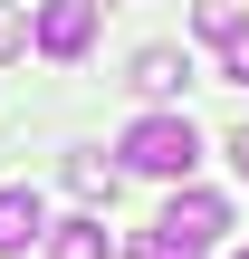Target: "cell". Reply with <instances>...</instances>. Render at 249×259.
Here are the masks:
<instances>
[{
  "label": "cell",
  "instance_id": "6da1fadb",
  "mask_svg": "<svg viewBox=\"0 0 249 259\" xmlns=\"http://www.w3.org/2000/svg\"><path fill=\"white\" fill-rule=\"evenodd\" d=\"M221 231H230V202L202 192V183H182V192L154 211V231L125 240V259H211V250H221Z\"/></svg>",
  "mask_w": 249,
  "mask_h": 259
},
{
  "label": "cell",
  "instance_id": "7a4b0ae2",
  "mask_svg": "<svg viewBox=\"0 0 249 259\" xmlns=\"http://www.w3.org/2000/svg\"><path fill=\"white\" fill-rule=\"evenodd\" d=\"M192 163H202V135H192V115L154 106V115H134V125H125V173H154V183H192Z\"/></svg>",
  "mask_w": 249,
  "mask_h": 259
},
{
  "label": "cell",
  "instance_id": "3957f363",
  "mask_svg": "<svg viewBox=\"0 0 249 259\" xmlns=\"http://www.w3.org/2000/svg\"><path fill=\"white\" fill-rule=\"evenodd\" d=\"M96 10H106V0H48V10L29 19V38H38L48 58H86V48H96Z\"/></svg>",
  "mask_w": 249,
  "mask_h": 259
},
{
  "label": "cell",
  "instance_id": "277c9868",
  "mask_svg": "<svg viewBox=\"0 0 249 259\" xmlns=\"http://www.w3.org/2000/svg\"><path fill=\"white\" fill-rule=\"evenodd\" d=\"M38 240H48V202H38L29 183H10V192H0V259H29Z\"/></svg>",
  "mask_w": 249,
  "mask_h": 259
},
{
  "label": "cell",
  "instance_id": "5b68a950",
  "mask_svg": "<svg viewBox=\"0 0 249 259\" xmlns=\"http://www.w3.org/2000/svg\"><path fill=\"white\" fill-rule=\"evenodd\" d=\"M125 87H134V96H154V106H163V96H182V87H192V58H182V48H144V58H134V77H125Z\"/></svg>",
  "mask_w": 249,
  "mask_h": 259
},
{
  "label": "cell",
  "instance_id": "8992f818",
  "mask_svg": "<svg viewBox=\"0 0 249 259\" xmlns=\"http://www.w3.org/2000/svg\"><path fill=\"white\" fill-rule=\"evenodd\" d=\"M67 192H77L86 211H115V192H125V173H115L106 154H67Z\"/></svg>",
  "mask_w": 249,
  "mask_h": 259
},
{
  "label": "cell",
  "instance_id": "52a82bcc",
  "mask_svg": "<svg viewBox=\"0 0 249 259\" xmlns=\"http://www.w3.org/2000/svg\"><path fill=\"white\" fill-rule=\"evenodd\" d=\"M48 259H115V240L96 211H77V221H48Z\"/></svg>",
  "mask_w": 249,
  "mask_h": 259
},
{
  "label": "cell",
  "instance_id": "ba28073f",
  "mask_svg": "<svg viewBox=\"0 0 249 259\" xmlns=\"http://www.w3.org/2000/svg\"><path fill=\"white\" fill-rule=\"evenodd\" d=\"M192 19H202V38H230V29H240L249 10H240V0H202V10H192Z\"/></svg>",
  "mask_w": 249,
  "mask_h": 259
},
{
  "label": "cell",
  "instance_id": "9c48e42d",
  "mask_svg": "<svg viewBox=\"0 0 249 259\" xmlns=\"http://www.w3.org/2000/svg\"><path fill=\"white\" fill-rule=\"evenodd\" d=\"M221 67H230V87H249V19L230 29V38H221Z\"/></svg>",
  "mask_w": 249,
  "mask_h": 259
},
{
  "label": "cell",
  "instance_id": "30bf717a",
  "mask_svg": "<svg viewBox=\"0 0 249 259\" xmlns=\"http://www.w3.org/2000/svg\"><path fill=\"white\" fill-rule=\"evenodd\" d=\"M19 48H29V19H19V10L0 0V58H19Z\"/></svg>",
  "mask_w": 249,
  "mask_h": 259
},
{
  "label": "cell",
  "instance_id": "8fae6325",
  "mask_svg": "<svg viewBox=\"0 0 249 259\" xmlns=\"http://www.w3.org/2000/svg\"><path fill=\"white\" fill-rule=\"evenodd\" d=\"M230 163H240V173H249V125H230Z\"/></svg>",
  "mask_w": 249,
  "mask_h": 259
},
{
  "label": "cell",
  "instance_id": "7c38bea8",
  "mask_svg": "<svg viewBox=\"0 0 249 259\" xmlns=\"http://www.w3.org/2000/svg\"><path fill=\"white\" fill-rule=\"evenodd\" d=\"M230 259H249V250H230Z\"/></svg>",
  "mask_w": 249,
  "mask_h": 259
}]
</instances>
